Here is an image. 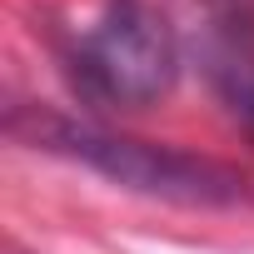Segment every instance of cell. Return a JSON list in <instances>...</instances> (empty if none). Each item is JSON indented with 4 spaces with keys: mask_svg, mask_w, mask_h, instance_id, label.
<instances>
[{
    "mask_svg": "<svg viewBox=\"0 0 254 254\" xmlns=\"http://www.w3.org/2000/svg\"><path fill=\"white\" fill-rule=\"evenodd\" d=\"M180 50L199 65L224 115L254 135V15L244 0H180Z\"/></svg>",
    "mask_w": 254,
    "mask_h": 254,
    "instance_id": "3",
    "label": "cell"
},
{
    "mask_svg": "<svg viewBox=\"0 0 254 254\" xmlns=\"http://www.w3.org/2000/svg\"><path fill=\"white\" fill-rule=\"evenodd\" d=\"M40 145L55 155L80 160L85 170L150 194V199H175V204H234L244 194V175H234L219 160L204 155H185L170 145H150V140H130V135H110L95 125H70V120H45Z\"/></svg>",
    "mask_w": 254,
    "mask_h": 254,
    "instance_id": "2",
    "label": "cell"
},
{
    "mask_svg": "<svg viewBox=\"0 0 254 254\" xmlns=\"http://www.w3.org/2000/svg\"><path fill=\"white\" fill-rule=\"evenodd\" d=\"M180 35L145 0H105L70 50V80L105 110H140L170 95L180 75Z\"/></svg>",
    "mask_w": 254,
    "mask_h": 254,
    "instance_id": "1",
    "label": "cell"
}]
</instances>
